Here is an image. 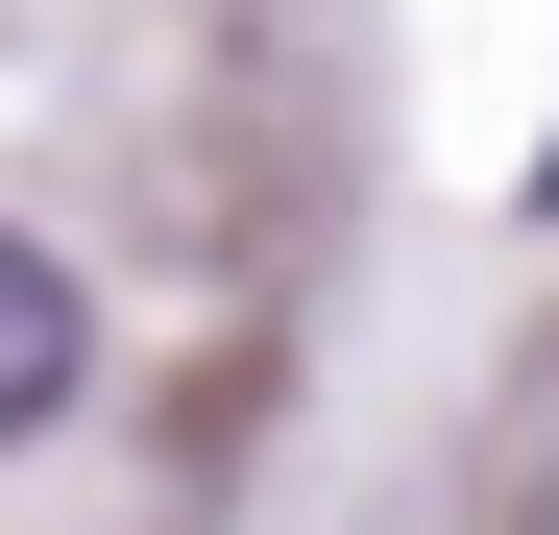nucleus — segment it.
Returning a JSON list of instances; mask_svg holds the SVG:
<instances>
[{"instance_id": "f257e3e1", "label": "nucleus", "mask_w": 559, "mask_h": 535, "mask_svg": "<svg viewBox=\"0 0 559 535\" xmlns=\"http://www.w3.org/2000/svg\"><path fill=\"white\" fill-rule=\"evenodd\" d=\"M73 341H98V317H73V268H49V243H0V438H49V414H73Z\"/></svg>"}]
</instances>
